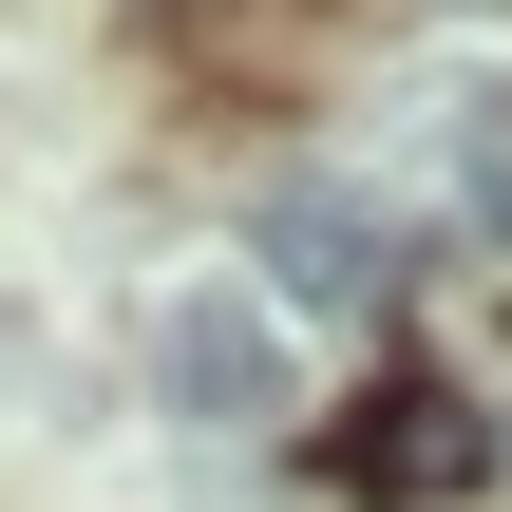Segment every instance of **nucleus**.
<instances>
[{"label":"nucleus","instance_id":"4","mask_svg":"<svg viewBox=\"0 0 512 512\" xmlns=\"http://www.w3.org/2000/svg\"><path fill=\"white\" fill-rule=\"evenodd\" d=\"M437 152H456L475 209H512V76H456V95H437Z\"/></svg>","mask_w":512,"mask_h":512},{"label":"nucleus","instance_id":"2","mask_svg":"<svg viewBox=\"0 0 512 512\" xmlns=\"http://www.w3.org/2000/svg\"><path fill=\"white\" fill-rule=\"evenodd\" d=\"M266 285H285V304H380V285H399V228H380L342 171H304V190H266Z\"/></svg>","mask_w":512,"mask_h":512},{"label":"nucleus","instance_id":"3","mask_svg":"<svg viewBox=\"0 0 512 512\" xmlns=\"http://www.w3.org/2000/svg\"><path fill=\"white\" fill-rule=\"evenodd\" d=\"M342 475H361V494H456V475H494V418H475L456 380H380V399L342 418Z\"/></svg>","mask_w":512,"mask_h":512},{"label":"nucleus","instance_id":"1","mask_svg":"<svg viewBox=\"0 0 512 512\" xmlns=\"http://www.w3.org/2000/svg\"><path fill=\"white\" fill-rule=\"evenodd\" d=\"M152 399L209 418V437H266V418H285V323H266L247 285H190V304L152 323Z\"/></svg>","mask_w":512,"mask_h":512}]
</instances>
